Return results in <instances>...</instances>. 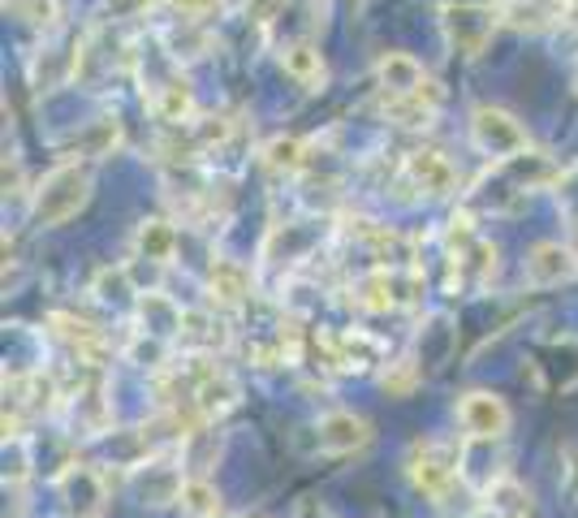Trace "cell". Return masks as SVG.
<instances>
[{"mask_svg": "<svg viewBox=\"0 0 578 518\" xmlns=\"http://www.w3.org/2000/svg\"><path fill=\"white\" fill-rule=\"evenodd\" d=\"M298 518H329V510H320L316 502H303V506H298Z\"/></svg>", "mask_w": 578, "mask_h": 518, "instance_id": "cell-29", "label": "cell"}, {"mask_svg": "<svg viewBox=\"0 0 578 518\" xmlns=\"http://www.w3.org/2000/svg\"><path fill=\"white\" fill-rule=\"evenodd\" d=\"M566 489H570V493H578V449H570V454H566Z\"/></svg>", "mask_w": 578, "mask_h": 518, "instance_id": "cell-28", "label": "cell"}, {"mask_svg": "<svg viewBox=\"0 0 578 518\" xmlns=\"http://www.w3.org/2000/svg\"><path fill=\"white\" fill-rule=\"evenodd\" d=\"M177 17H190V22H208L212 13H221L225 0H164Z\"/></svg>", "mask_w": 578, "mask_h": 518, "instance_id": "cell-25", "label": "cell"}, {"mask_svg": "<svg viewBox=\"0 0 578 518\" xmlns=\"http://www.w3.org/2000/svg\"><path fill=\"white\" fill-rule=\"evenodd\" d=\"M423 381V368L415 363V359H397V363H389V372L380 377V388L389 393V397H410L415 388Z\"/></svg>", "mask_w": 578, "mask_h": 518, "instance_id": "cell-23", "label": "cell"}, {"mask_svg": "<svg viewBox=\"0 0 578 518\" xmlns=\"http://www.w3.org/2000/svg\"><path fill=\"white\" fill-rule=\"evenodd\" d=\"M376 74H380V87L384 91H397V96H410V91H419L428 83L423 65L410 52H384L380 65H376Z\"/></svg>", "mask_w": 578, "mask_h": 518, "instance_id": "cell-12", "label": "cell"}, {"mask_svg": "<svg viewBox=\"0 0 578 518\" xmlns=\"http://www.w3.org/2000/svg\"><path fill=\"white\" fill-rule=\"evenodd\" d=\"M522 276L536 285V289H553L562 281H575L578 276V256L562 243H536L527 259H522Z\"/></svg>", "mask_w": 578, "mask_h": 518, "instance_id": "cell-7", "label": "cell"}, {"mask_svg": "<svg viewBox=\"0 0 578 518\" xmlns=\"http://www.w3.org/2000/svg\"><path fill=\"white\" fill-rule=\"evenodd\" d=\"M527 489L522 484H514V480H505V476H496L492 484H488V515H501V518H522L527 515Z\"/></svg>", "mask_w": 578, "mask_h": 518, "instance_id": "cell-20", "label": "cell"}, {"mask_svg": "<svg viewBox=\"0 0 578 518\" xmlns=\"http://www.w3.org/2000/svg\"><path fill=\"white\" fill-rule=\"evenodd\" d=\"M177 342L190 346V350H212V346L225 342V333H221V324H217L208 311H186V316H182V333H177Z\"/></svg>", "mask_w": 578, "mask_h": 518, "instance_id": "cell-19", "label": "cell"}, {"mask_svg": "<svg viewBox=\"0 0 578 518\" xmlns=\"http://www.w3.org/2000/svg\"><path fill=\"white\" fill-rule=\"evenodd\" d=\"M496 9L488 4H445L441 9V30H445V44L458 52V57H479L496 30Z\"/></svg>", "mask_w": 578, "mask_h": 518, "instance_id": "cell-4", "label": "cell"}, {"mask_svg": "<svg viewBox=\"0 0 578 518\" xmlns=\"http://www.w3.org/2000/svg\"><path fill=\"white\" fill-rule=\"evenodd\" d=\"M91 199V173L78 164H57L30 195V217L35 225H65L70 217L83 212Z\"/></svg>", "mask_w": 578, "mask_h": 518, "instance_id": "cell-1", "label": "cell"}, {"mask_svg": "<svg viewBox=\"0 0 578 518\" xmlns=\"http://www.w3.org/2000/svg\"><path fill=\"white\" fill-rule=\"evenodd\" d=\"M147 109H151L156 122H164V126H182V122L195 118V87H190L182 74H164V78L151 87Z\"/></svg>", "mask_w": 578, "mask_h": 518, "instance_id": "cell-9", "label": "cell"}, {"mask_svg": "<svg viewBox=\"0 0 578 518\" xmlns=\"http://www.w3.org/2000/svg\"><path fill=\"white\" fill-rule=\"evenodd\" d=\"M380 113H384L389 122H397V126L419 130V126H432V118H436V104H432V100H423L419 91H410V96L384 91V100H380Z\"/></svg>", "mask_w": 578, "mask_h": 518, "instance_id": "cell-15", "label": "cell"}, {"mask_svg": "<svg viewBox=\"0 0 578 518\" xmlns=\"http://www.w3.org/2000/svg\"><path fill=\"white\" fill-rule=\"evenodd\" d=\"M116 134H121V126H116L113 118L96 122V126L83 134V151H87V156H109L116 147Z\"/></svg>", "mask_w": 578, "mask_h": 518, "instance_id": "cell-24", "label": "cell"}, {"mask_svg": "<svg viewBox=\"0 0 578 518\" xmlns=\"http://www.w3.org/2000/svg\"><path fill=\"white\" fill-rule=\"evenodd\" d=\"M134 247H138V256L151 259V263H169L173 251H177V230H173L169 221L151 217V221H143V225H138Z\"/></svg>", "mask_w": 578, "mask_h": 518, "instance_id": "cell-18", "label": "cell"}, {"mask_svg": "<svg viewBox=\"0 0 578 518\" xmlns=\"http://www.w3.org/2000/svg\"><path fill=\"white\" fill-rule=\"evenodd\" d=\"M57 493H61V506L70 518H96L109 502V484L96 467H83L74 462L70 471L57 476Z\"/></svg>", "mask_w": 578, "mask_h": 518, "instance_id": "cell-6", "label": "cell"}, {"mask_svg": "<svg viewBox=\"0 0 578 518\" xmlns=\"http://www.w3.org/2000/svg\"><path fill=\"white\" fill-rule=\"evenodd\" d=\"M177 502L190 518H221V493L208 480H186Z\"/></svg>", "mask_w": 578, "mask_h": 518, "instance_id": "cell-21", "label": "cell"}, {"mask_svg": "<svg viewBox=\"0 0 578 518\" xmlns=\"http://www.w3.org/2000/svg\"><path fill=\"white\" fill-rule=\"evenodd\" d=\"M281 9H285V0H242L246 22H255V26H272L281 17Z\"/></svg>", "mask_w": 578, "mask_h": 518, "instance_id": "cell-26", "label": "cell"}, {"mask_svg": "<svg viewBox=\"0 0 578 518\" xmlns=\"http://www.w3.org/2000/svg\"><path fill=\"white\" fill-rule=\"evenodd\" d=\"M505 173L522 186V190H540V186H557L562 182V169L544 156V151H518V156H509L505 160Z\"/></svg>", "mask_w": 578, "mask_h": 518, "instance_id": "cell-13", "label": "cell"}, {"mask_svg": "<svg viewBox=\"0 0 578 518\" xmlns=\"http://www.w3.org/2000/svg\"><path fill=\"white\" fill-rule=\"evenodd\" d=\"M316 441L324 454H362L371 445V423L354 410H329L316 423Z\"/></svg>", "mask_w": 578, "mask_h": 518, "instance_id": "cell-8", "label": "cell"}, {"mask_svg": "<svg viewBox=\"0 0 578 518\" xmlns=\"http://www.w3.org/2000/svg\"><path fill=\"white\" fill-rule=\"evenodd\" d=\"M406 177H410L423 195H450V190L458 186V169H454L450 156L436 151V147L410 151V156H406Z\"/></svg>", "mask_w": 578, "mask_h": 518, "instance_id": "cell-10", "label": "cell"}, {"mask_svg": "<svg viewBox=\"0 0 578 518\" xmlns=\"http://www.w3.org/2000/svg\"><path fill=\"white\" fill-rule=\"evenodd\" d=\"M147 4H151V0H104V9H109L113 17H138V13H147Z\"/></svg>", "mask_w": 578, "mask_h": 518, "instance_id": "cell-27", "label": "cell"}, {"mask_svg": "<svg viewBox=\"0 0 578 518\" xmlns=\"http://www.w3.org/2000/svg\"><path fill=\"white\" fill-rule=\"evenodd\" d=\"M458 471H463V454L445 441L428 436V441H415L410 454H406V476H410L415 493H423L428 502H445Z\"/></svg>", "mask_w": 578, "mask_h": 518, "instance_id": "cell-2", "label": "cell"}, {"mask_svg": "<svg viewBox=\"0 0 578 518\" xmlns=\"http://www.w3.org/2000/svg\"><path fill=\"white\" fill-rule=\"evenodd\" d=\"M458 419H463L470 441H501L509 432V423H514L505 397H496L492 388H470V393H463Z\"/></svg>", "mask_w": 578, "mask_h": 518, "instance_id": "cell-5", "label": "cell"}, {"mask_svg": "<svg viewBox=\"0 0 578 518\" xmlns=\"http://www.w3.org/2000/svg\"><path fill=\"white\" fill-rule=\"evenodd\" d=\"M13 17H22L35 30H57L61 26V4L57 0H9Z\"/></svg>", "mask_w": 578, "mask_h": 518, "instance_id": "cell-22", "label": "cell"}, {"mask_svg": "<svg viewBox=\"0 0 578 518\" xmlns=\"http://www.w3.org/2000/svg\"><path fill=\"white\" fill-rule=\"evenodd\" d=\"M208 289H212L217 303L237 307V303H246V294H250V272H246L237 259H217L212 272H208Z\"/></svg>", "mask_w": 578, "mask_h": 518, "instance_id": "cell-16", "label": "cell"}, {"mask_svg": "<svg viewBox=\"0 0 578 518\" xmlns=\"http://www.w3.org/2000/svg\"><path fill=\"white\" fill-rule=\"evenodd\" d=\"M281 70H285L298 87H307V91H320V87H324V78H329V65H324L320 48H316V44H307V39H298V44H285V48H281Z\"/></svg>", "mask_w": 578, "mask_h": 518, "instance_id": "cell-11", "label": "cell"}, {"mask_svg": "<svg viewBox=\"0 0 578 518\" xmlns=\"http://www.w3.org/2000/svg\"><path fill=\"white\" fill-rule=\"evenodd\" d=\"M470 143L483 156H492V160H509V156L531 147V134H527V126L514 113H505L496 104H479L470 113Z\"/></svg>", "mask_w": 578, "mask_h": 518, "instance_id": "cell-3", "label": "cell"}, {"mask_svg": "<svg viewBox=\"0 0 578 518\" xmlns=\"http://www.w3.org/2000/svg\"><path fill=\"white\" fill-rule=\"evenodd\" d=\"M230 406H237V381H233L230 372H221V368H208L204 381H199V393H195V410L204 419H217Z\"/></svg>", "mask_w": 578, "mask_h": 518, "instance_id": "cell-14", "label": "cell"}, {"mask_svg": "<svg viewBox=\"0 0 578 518\" xmlns=\"http://www.w3.org/2000/svg\"><path fill=\"white\" fill-rule=\"evenodd\" d=\"M259 160H263L268 173H285V177H294V173L307 164V143L294 138V134H276V138H268V143L259 147Z\"/></svg>", "mask_w": 578, "mask_h": 518, "instance_id": "cell-17", "label": "cell"}]
</instances>
